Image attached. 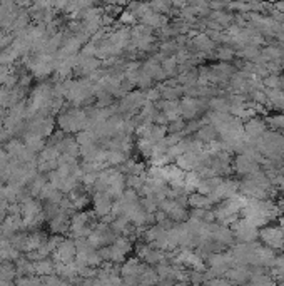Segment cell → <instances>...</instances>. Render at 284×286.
<instances>
[{
	"mask_svg": "<svg viewBox=\"0 0 284 286\" xmlns=\"http://www.w3.org/2000/svg\"><path fill=\"white\" fill-rule=\"evenodd\" d=\"M181 106V114L184 119L194 121L199 116V112L204 111L207 107V100L204 99H196V97H184L179 102Z\"/></svg>",
	"mask_w": 284,
	"mask_h": 286,
	"instance_id": "obj_1",
	"label": "cell"
},
{
	"mask_svg": "<svg viewBox=\"0 0 284 286\" xmlns=\"http://www.w3.org/2000/svg\"><path fill=\"white\" fill-rule=\"evenodd\" d=\"M184 129H186V123L182 119L174 121V123L167 124V132L169 134H184Z\"/></svg>",
	"mask_w": 284,
	"mask_h": 286,
	"instance_id": "obj_18",
	"label": "cell"
},
{
	"mask_svg": "<svg viewBox=\"0 0 284 286\" xmlns=\"http://www.w3.org/2000/svg\"><path fill=\"white\" fill-rule=\"evenodd\" d=\"M160 65H162V70H164V74H166V77H169V75H176L177 67H179V64H177V61L174 56L166 57L162 62H160Z\"/></svg>",
	"mask_w": 284,
	"mask_h": 286,
	"instance_id": "obj_14",
	"label": "cell"
},
{
	"mask_svg": "<svg viewBox=\"0 0 284 286\" xmlns=\"http://www.w3.org/2000/svg\"><path fill=\"white\" fill-rule=\"evenodd\" d=\"M207 107L214 112H226V114H229L231 102L227 100V97H213L207 100Z\"/></svg>",
	"mask_w": 284,
	"mask_h": 286,
	"instance_id": "obj_13",
	"label": "cell"
},
{
	"mask_svg": "<svg viewBox=\"0 0 284 286\" xmlns=\"http://www.w3.org/2000/svg\"><path fill=\"white\" fill-rule=\"evenodd\" d=\"M112 197L107 194V192H102L99 191L94 197V209L97 214H100V216H105V214H109L112 211Z\"/></svg>",
	"mask_w": 284,
	"mask_h": 286,
	"instance_id": "obj_7",
	"label": "cell"
},
{
	"mask_svg": "<svg viewBox=\"0 0 284 286\" xmlns=\"http://www.w3.org/2000/svg\"><path fill=\"white\" fill-rule=\"evenodd\" d=\"M259 54H261V50L259 47H256V45H244L243 49H239V50H236V56L237 57H241V59H244L246 62H254L257 57H259Z\"/></svg>",
	"mask_w": 284,
	"mask_h": 286,
	"instance_id": "obj_12",
	"label": "cell"
},
{
	"mask_svg": "<svg viewBox=\"0 0 284 286\" xmlns=\"http://www.w3.org/2000/svg\"><path fill=\"white\" fill-rule=\"evenodd\" d=\"M149 7L151 8H154L158 14H166V12L171 10V7H172V3H167V2H152L149 3Z\"/></svg>",
	"mask_w": 284,
	"mask_h": 286,
	"instance_id": "obj_19",
	"label": "cell"
},
{
	"mask_svg": "<svg viewBox=\"0 0 284 286\" xmlns=\"http://www.w3.org/2000/svg\"><path fill=\"white\" fill-rule=\"evenodd\" d=\"M146 102L147 100H146V94H144V92H139V91L127 92V94L124 95V99L121 100V109L124 112L134 114V112H137L139 109H142Z\"/></svg>",
	"mask_w": 284,
	"mask_h": 286,
	"instance_id": "obj_3",
	"label": "cell"
},
{
	"mask_svg": "<svg viewBox=\"0 0 284 286\" xmlns=\"http://www.w3.org/2000/svg\"><path fill=\"white\" fill-rule=\"evenodd\" d=\"M134 14L132 12H122V15H121V22L122 24H130V22H134Z\"/></svg>",
	"mask_w": 284,
	"mask_h": 286,
	"instance_id": "obj_20",
	"label": "cell"
},
{
	"mask_svg": "<svg viewBox=\"0 0 284 286\" xmlns=\"http://www.w3.org/2000/svg\"><path fill=\"white\" fill-rule=\"evenodd\" d=\"M266 121H268L269 127L274 129V131H281V129H284V114L283 112H278V114H274V116H269Z\"/></svg>",
	"mask_w": 284,
	"mask_h": 286,
	"instance_id": "obj_16",
	"label": "cell"
},
{
	"mask_svg": "<svg viewBox=\"0 0 284 286\" xmlns=\"http://www.w3.org/2000/svg\"><path fill=\"white\" fill-rule=\"evenodd\" d=\"M234 171L237 174L244 176V178H248V176L254 174V172L261 171V166L257 162L251 161L249 158H246V156H237L234 159Z\"/></svg>",
	"mask_w": 284,
	"mask_h": 286,
	"instance_id": "obj_5",
	"label": "cell"
},
{
	"mask_svg": "<svg viewBox=\"0 0 284 286\" xmlns=\"http://www.w3.org/2000/svg\"><path fill=\"white\" fill-rule=\"evenodd\" d=\"M266 97H268V104L273 106V109L284 111V91L283 89H266Z\"/></svg>",
	"mask_w": 284,
	"mask_h": 286,
	"instance_id": "obj_10",
	"label": "cell"
},
{
	"mask_svg": "<svg viewBox=\"0 0 284 286\" xmlns=\"http://www.w3.org/2000/svg\"><path fill=\"white\" fill-rule=\"evenodd\" d=\"M281 89L284 91V75H283V77H281Z\"/></svg>",
	"mask_w": 284,
	"mask_h": 286,
	"instance_id": "obj_22",
	"label": "cell"
},
{
	"mask_svg": "<svg viewBox=\"0 0 284 286\" xmlns=\"http://www.w3.org/2000/svg\"><path fill=\"white\" fill-rule=\"evenodd\" d=\"M264 132H266V124L262 123V121L256 119V117L249 119L248 123L244 124V137L246 139H249V141L259 139Z\"/></svg>",
	"mask_w": 284,
	"mask_h": 286,
	"instance_id": "obj_6",
	"label": "cell"
},
{
	"mask_svg": "<svg viewBox=\"0 0 284 286\" xmlns=\"http://www.w3.org/2000/svg\"><path fill=\"white\" fill-rule=\"evenodd\" d=\"M142 24L146 25V27H154V29H164L167 25V17L162 15V14H158V12L154 10H149L146 15L142 17Z\"/></svg>",
	"mask_w": 284,
	"mask_h": 286,
	"instance_id": "obj_8",
	"label": "cell"
},
{
	"mask_svg": "<svg viewBox=\"0 0 284 286\" xmlns=\"http://www.w3.org/2000/svg\"><path fill=\"white\" fill-rule=\"evenodd\" d=\"M232 228H234V238L239 239V241L243 243H252L254 239L259 236V233H257V228H254V226L249 222L248 220H237L234 224H232Z\"/></svg>",
	"mask_w": 284,
	"mask_h": 286,
	"instance_id": "obj_2",
	"label": "cell"
},
{
	"mask_svg": "<svg viewBox=\"0 0 284 286\" xmlns=\"http://www.w3.org/2000/svg\"><path fill=\"white\" fill-rule=\"evenodd\" d=\"M194 137H196L197 141H201L202 144H209V142H213V141H218L219 134H218V129H216L213 124H206L199 129Z\"/></svg>",
	"mask_w": 284,
	"mask_h": 286,
	"instance_id": "obj_9",
	"label": "cell"
},
{
	"mask_svg": "<svg viewBox=\"0 0 284 286\" xmlns=\"http://www.w3.org/2000/svg\"><path fill=\"white\" fill-rule=\"evenodd\" d=\"M274 10H278V12H281V14H284V2L276 3V5H274Z\"/></svg>",
	"mask_w": 284,
	"mask_h": 286,
	"instance_id": "obj_21",
	"label": "cell"
},
{
	"mask_svg": "<svg viewBox=\"0 0 284 286\" xmlns=\"http://www.w3.org/2000/svg\"><path fill=\"white\" fill-rule=\"evenodd\" d=\"M262 84H264V89H281V77L269 74L268 77L262 79Z\"/></svg>",
	"mask_w": 284,
	"mask_h": 286,
	"instance_id": "obj_17",
	"label": "cell"
},
{
	"mask_svg": "<svg viewBox=\"0 0 284 286\" xmlns=\"http://www.w3.org/2000/svg\"><path fill=\"white\" fill-rule=\"evenodd\" d=\"M177 286H184V285H177Z\"/></svg>",
	"mask_w": 284,
	"mask_h": 286,
	"instance_id": "obj_23",
	"label": "cell"
},
{
	"mask_svg": "<svg viewBox=\"0 0 284 286\" xmlns=\"http://www.w3.org/2000/svg\"><path fill=\"white\" fill-rule=\"evenodd\" d=\"M188 206H190L192 209H209L213 203H211L209 196H202L199 192H192V194L188 196Z\"/></svg>",
	"mask_w": 284,
	"mask_h": 286,
	"instance_id": "obj_11",
	"label": "cell"
},
{
	"mask_svg": "<svg viewBox=\"0 0 284 286\" xmlns=\"http://www.w3.org/2000/svg\"><path fill=\"white\" fill-rule=\"evenodd\" d=\"M234 57H236V50L232 47H229V45H222L221 49H218V54H216V59H219V61H222V62H229Z\"/></svg>",
	"mask_w": 284,
	"mask_h": 286,
	"instance_id": "obj_15",
	"label": "cell"
},
{
	"mask_svg": "<svg viewBox=\"0 0 284 286\" xmlns=\"http://www.w3.org/2000/svg\"><path fill=\"white\" fill-rule=\"evenodd\" d=\"M259 238L268 248H283L284 245V231L276 226L262 228L259 231Z\"/></svg>",
	"mask_w": 284,
	"mask_h": 286,
	"instance_id": "obj_4",
	"label": "cell"
}]
</instances>
